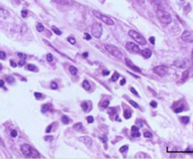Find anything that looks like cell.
I'll list each match as a JSON object with an SVG mask.
<instances>
[{"label": "cell", "mask_w": 193, "mask_h": 159, "mask_svg": "<svg viewBox=\"0 0 193 159\" xmlns=\"http://www.w3.org/2000/svg\"><path fill=\"white\" fill-rule=\"evenodd\" d=\"M92 13H93V15H94L97 19H100L102 22H104L105 24H108V26H112V24H114V22H113L112 19H110L109 17H107L106 15H104V14H102L101 12H96V11H93Z\"/></svg>", "instance_id": "obj_3"}, {"label": "cell", "mask_w": 193, "mask_h": 159, "mask_svg": "<svg viewBox=\"0 0 193 159\" xmlns=\"http://www.w3.org/2000/svg\"><path fill=\"white\" fill-rule=\"evenodd\" d=\"M128 150V146L127 145H125V146H122V148H120V152L121 153H125Z\"/></svg>", "instance_id": "obj_34"}, {"label": "cell", "mask_w": 193, "mask_h": 159, "mask_svg": "<svg viewBox=\"0 0 193 159\" xmlns=\"http://www.w3.org/2000/svg\"><path fill=\"white\" fill-rule=\"evenodd\" d=\"M49 108V105H43L42 106V113H45Z\"/></svg>", "instance_id": "obj_28"}, {"label": "cell", "mask_w": 193, "mask_h": 159, "mask_svg": "<svg viewBox=\"0 0 193 159\" xmlns=\"http://www.w3.org/2000/svg\"><path fill=\"white\" fill-rule=\"evenodd\" d=\"M141 55L145 58H149L152 56V51L150 49H143V50H141Z\"/></svg>", "instance_id": "obj_14"}, {"label": "cell", "mask_w": 193, "mask_h": 159, "mask_svg": "<svg viewBox=\"0 0 193 159\" xmlns=\"http://www.w3.org/2000/svg\"><path fill=\"white\" fill-rule=\"evenodd\" d=\"M50 86H51V88H53V89H57L58 88V84L56 82H54V81L51 82Z\"/></svg>", "instance_id": "obj_33"}, {"label": "cell", "mask_w": 193, "mask_h": 159, "mask_svg": "<svg viewBox=\"0 0 193 159\" xmlns=\"http://www.w3.org/2000/svg\"><path fill=\"white\" fill-rule=\"evenodd\" d=\"M79 140H80L81 142H83L84 144H85L86 146H91V143H92V140H91V137H88V136H84V137H79Z\"/></svg>", "instance_id": "obj_11"}, {"label": "cell", "mask_w": 193, "mask_h": 159, "mask_svg": "<svg viewBox=\"0 0 193 159\" xmlns=\"http://www.w3.org/2000/svg\"><path fill=\"white\" fill-rule=\"evenodd\" d=\"M73 129L76 130V131H78V132H81V131L85 130V127L83 126V124L81 122H77V123L75 124V125H73Z\"/></svg>", "instance_id": "obj_15"}, {"label": "cell", "mask_w": 193, "mask_h": 159, "mask_svg": "<svg viewBox=\"0 0 193 159\" xmlns=\"http://www.w3.org/2000/svg\"><path fill=\"white\" fill-rule=\"evenodd\" d=\"M130 91H132L133 93H134V94H135V95H136V96H138V97H140V94H138V91H136V89H135L134 88H130Z\"/></svg>", "instance_id": "obj_39"}, {"label": "cell", "mask_w": 193, "mask_h": 159, "mask_svg": "<svg viewBox=\"0 0 193 159\" xmlns=\"http://www.w3.org/2000/svg\"><path fill=\"white\" fill-rule=\"evenodd\" d=\"M182 40L186 42H189L191 43L193 42V35L192 32L189 30H185L182 34Z\"/></svg>", "instance_id": "obj_9"}, {"label": "cell", "mask_w": 193, "mask_h": 159, "mask_svg": "<svg viewBox=\"0 0 193 159\" xmlns=\"http://www.w3.org/2000/svg\"><path fill=\"white\" fill-rule=\"evenodd\" d=\"M52 130V125H48L47 128H46V133H50V131Z\"/></svg>", "instance_id": "obj_50"}, {"label": "cell", "mask_w": 193, "mask_h": 159, "mask_svg": "<svg viewBox=\"0 0 193 159\" xmlns=\"http://www.w3.org/2000/svg\"><path fill=\"white\" fill-rule=\"evenodd\" d=\"M13 80H14V78H13L12 76H9V77H8V79H7V81H8L9 83H12V82H13Z\"/></svg>", "instance_id": "obj_46"}, {"label": "cell", "mask_w": 193, "mask_h": 159, "mask_svg": "<svg viewBox=\"0 0 193 159\" xmlns=\"http://www.w3.org/2000/svg\"><path fill=\"white\" fill-rule=\"evenodd\" d=\"M176 113H178V112H182L183 111V107H178V108H176L175 110H174Z\"/></svg>", "instance_id": "obj_51"}, {"label": "cell", "mask_w": 193, "mask_h": 159, "mask_svg": "<svg viewBox=\"0 0 193 159\" xmlns=\"http://www.w3.org/2000/svg\"><path fill=\"white\" fill-rule=\"evenodd\" d=\"M144 137H150V138H152V137H153V135H152L151 132L146 131V132H144Z\"/></svg>", "instance_id": "obj_32"}, {"label": "cell", "mask_w": 193, "mask_h": 159, "mask_svg": "<svg viewBox=\"0 0 193 159\" xmlns=\"http://www.w3.org/2000/svg\"><path fill=\"white\" fill-rule=\"evenodd\" d=\"M46 59H47V61H48V62L53 61V59H54L53 55H52V54H48V55H47V57H46Z\"/></svg>", "instance_id": "obj_29"}, {"label": "cell", "mask_w": 193, "mask_h": 159, "mask_svg": "<svg viewBox=\"0 0 193 159\" xmlns=\"http://www.w3.org/2000/svg\"><path fill=\"white\" fill-rule=\"evenodd\" d=\"M82 87L84 88V89H86V91H89V89L91 88L90 83H89L88 80H84V82H83V84H82Z\"/></svg>", "instance_id": "obj_18"}, {"label": "cell", "mask_w": 193, "mask_h": 159, "mask_svg": "<svg viewBox=\"0 0 193 159\" xmlns=\"http://www.w3.org/2000/svg\"><path fill=\"white\" fill-rule=\"evenodd\" d=\"M108 74H109V71H107V70L103 71V76H108Z\"/></svg>", "instance_id": "obj_52"}, {"label": "cell", "mask_w": 193, "mask_h": 159, "mask_svg": "<svg viewBox=\"0 0 193 159\" xmlns=\"http://www.w3.org/2000/svg\"><path fill=\"white\" fill-rule=\"evenodd\" d=\"M88 55H89V54H88L87 52H86V53H84V54H83V57H84V58H87V57H88Z\"/></svg>", "instance_id": "obj_58"}, {"label": "cell", "mask_w": 193, "mask_h": 159, "mask_svg": "<svg viewBox=\"0 0 193 159\" xmlns=\"http://www.w3.org/2000/svg\"><path fill=\"white\" fill-rule=\"evenodd\" d=\"M138 2H140V4H141V3H142V4H143V3H144V0H138Z\"/></svg>", "instance_id": "obj_59"}, {"label": "cell", "mask_w": 193, "mask_h": 159, "mask_svg": "<svg viewBox=\"0 0 193 159\" xmlns=\"http://www.w3.org/2000/svg\"><path fill=\"white\" fill-rule=\"evenodd\" d=\"M125 62H126V64H127V66L128 67H130L132 70H134V71H136V72H138V73H141V70L138 67H137L136 65H134V64L132 63V61L130 60V59H128V58H126L125 59Z\"/></svg>", "instance_id": "obj_12"}, {"label": "cell", "mask_w": 193, "mask_h": 159, "mask_svg": "<svg viewBox=\"0 0 193 159\" xmlns=\"http://www.w3.org/2000/svg\"><path fill=\"white\" fill-rule=\"evenodd\" d=\"M174 65L177 68H182L184 69L187 66V61L184 58H179V59H176L174 62Z\"/></svg>", "instance_id": "obj_10"}, {"label": "cell", "mask_w": 193, "mask_h": 159, "mask_svg": "<svg viewBox=\"0 0 193 159\" xmlns=\"http://www.w3.org/2000/svg\"><path fill=\"white\" fill-rule=\"evenodd\" d=\"M27 69H28L29 71H31V72H34V71L37 70L36 66H34L33 64H27Z\"/></svg>", "instance_id": "obj_27"}, {"label": "cell", "mask_w": 193, "mask_h": 159, "mask_svg": "<svg viewBox=\"0 0 193 159\" xmlns=\"http://www.w3.org/2000/svg\"><path fill=\"white\" fill-rule=\"evenodd\" d=\"M18 64H19V66H24V59H23V60H20V62Z\"/></svg>", "instance_id": "obj_53"}, {"label": "cell", "mask_w": 193, "mask_h": 159, "mask_svg": "<svg viewBox=\"0 0 193 159\" xmlns=\"http://www.w3.org/2000/svg\"><path fill=\"white\" fill-rule=\"evenodd\" d=\"M151 106H152V107H154V108H155V107H156V106H157V104H156V102H155V101H152V102H151Z\"/></svg>", "instance_id": "obj_47"}, {"label": "cell", "mask_w": 193, "mask_h": 159, "mask_svg": "<svg viewBox=\"0 0 193 159\" xmlns=\"http://www.w3.org/2000/svg\"><path fill=\"white\" fill-rule=\"evenodd\" d=\"M52 138H53L52 137H44V140H51Z\"/></svg>", "instance_id": "obj_54"}, {"label": "cell", "mask_w": 193, "mask_h": 159, "mask_svg": "<svg viewBox=\"0 0 193 159\" xmlns=\"http://www.w3.org/2000/svg\"><path fill=\"white\" fill-rule=\"evenodd\" d=\"M125 81H126L125 79H122V80H121V85H122H122H125Z\"/></svg>", "instance_id": "obj_55"}, {"label": "cell", "mask_w": 193, "mask_h": 159, "mask_svg": "<svg viewBox=\"0 0 193 159\" xmlns=\"http://www.w3.org/2000/svg\"><path fill=\"white\" fill-rule=\"evenodd\" d=\"M4 86V81L3 80H0V88H2Z\"/></svg>", "instance_id": "obj_57"}, {"label": "cell", "mask_w": 193, "mask_h": 159, "mask_svg": "<svg viewBox=\"0 0 193 159\" xmlns=\"http://www.w3.org/2000/svg\"><path fill=\"white\" fill-rule=\"evenodd\" d=\"M129 103H130L131 105H132L133 106H134L135 108H138V104H137L136 102H134L133 100H130V101H129Z\"/></svg>", "instance_id": "obj_38"}, {"label": "cell", "mask_w": 193, "mask_h": 159, "mask_svg": "<svg viewBox=\"0 0 193 159\" xmlns=\"http://www.w3.org/2000/svg\"><path fill=\"white\" fill-rule=\"evenodd\" d=\"M128 34H129V36H130L132 39H134V41L137 42L138 43L141 44V45H145V44H146V42H147L146 40H145L144 37L141 35V34L138 33V32L135 31V30H130L129 32H128Z\"/></svg>", "instance_id": "obj_2"}, {"label": "cell", "mask_w": 193, "mask_h": 159, "mask_svg": "<svg viewBox=\"0 0 193 159\" xmlns=\"http://www.w3.org/2000/svg\"><path fill=\"white\" fill-rule=\"evenodd\" d=\"M153 71H154V73H156L157 76H164L165 74L168 73V68H167L166 66L159 65V66H156Z\"/></svg>", "instance_id": "obj_8"}, {"label": "cell", "mask_w": 193, "mask_h": 159, "mask_svg": "<svg viewBox=\"0 0 193 159\" xmlns=\"http://www.w3.org/2000/svg\"><path fill=\"white\" fill-rule=\"evenodd\" d=\"M68 42H70V43H72V44H76V40H75V38H73V37H69L68 38Z\"/></svg>", "instance_id": "obj_31"}, {"label": "cell", "mask_w": 193, "mask_h": 159, "mask_svg": "<svg viewBox=\"0 0 193 159\" xmlns=\"http://www.w3.org/2000/svg\"><path fill=\"white\" fill-rule=\"evenodd\" d=\"M93 117H91V116H89L88 118H87V122H89V123H92L93 122Z\"/></svg>", "instance_id": "obj_40"}, {"label": "cell", "mask_w": 193, "mask_h": 159, "mask_svg": "<svg viewBox=\"0 0 193 159\" xmlns=\"http://www.w3.org/2000/svg\"><path fill=\"white\" fill-rule=\"evenodd\" d=\"M81 106H82V108L84 109V111H87V110H88V104H87L86 102H84V103H82V105H81Z\"/></svg>", "instance_id": "obj_35"}, {"label": "cell", "mask_w": 193, "mask_h": 159, "mask_svg": "<svg viewBox=\"0 0 193 159\" xmlns=\"http://www.w3.org/2000/svg\"><path fill=\"white\" fill-rule=\"evenodd\" d=\"M9 62H11V66H12V67H13V68H15V67L17 66V65H16V63H15V62H14V61L12 60H12H11V61H9Z\"/></svg>", "instance_id": "obj_49"}, {"label": "cell", "mask_w": 193, "mask_h": 159, "mask_svg": "<svg viewBox=\"0 0 193 159\" xmlns=\"http://www.w3.org/2000/svg\"><path fill=\"white\" fill-rule=\"evenodd\" d=\"M125 47L127 49V51H129L132 54H137V53H138L140 51V47H138L137 44L134 43L133 42H127L126 44H125Z\"/></svg>", "instance_id": "obj_6"}, {"label": "cell", "mask_w": 193, "mask_h": 159, "mask_svg": "<svg viewBox=\"0 0 193 159\" xmlns=\"http://www.w3.org/2000/svg\"><path fill=\"white\" fill-rule=\"evenodd\" d=\"M116 121H117V122H121L120 118H118V117H117V118H116Z\"/></svg>", "instance_id": "obj_60"}, {"label": "cell", "mask_w": 193, "mask_h": 159, "mask_svg": "<svg viewBox=\"0 0 193 159\" xmlns=\"http://www.w3.org/2000/svg\"><path fill=\"white\" fill-rule=\"evenodd\" d=\"M131 132H132V137H138L140 136V131H138V128L136 125L131 127Z\"/></svg>", "instance_id": "obj_13"}, {"label": "cell", "mask_w": 193, "mask_h": 159, "mask_svg": "<svg viewBox=\"0 0 193 159\" xmlns=\"http://www.w3.org/2000/svg\"><path fill=\"white\" fill-rule=\"evenodd\" d=\"M119 76H120V74H119L117 72H114L113 76H111V80H112V81H117L118 79H119Z\"/></svg>", "instance_id": "obj_22"}, {"label": "cell", "mask_w": 193, "mask_h": 159, "mask_svg": "<svg viewBox=\"0 0 193 159\" xmlns=\"http://www.w3.org/2000/svg\"><path fill=\"white\" fill-rule=\"evenodd\" d=\"M84 39H85V40H88V41H89V40H91V36L90 35V34L85 33V34H84Z\"/></svg>", "instance_id": "obj_41"}, {"label": "cell", "mask_w": 193, "mask_h": 159, "mask_svg": "<svg viewBox=\"0 0 193 159\" xmlns=\"http://www.w3.org/2000/svg\"><path fill=\"white\" fill-rule=\"evenodd\" d=\"M156 16L163 24H169L171 23L172 18H171V14L165 11H162V9H156Z\"/></svg>", "instance_id": "obj_1"}, {"label": "cell", "mask_w": 193, "mask_h": 159, "mask_svg": "<svg viewBox=\"0 0 193 159\" xmlns=\"http://www.w3.org/2000/svg\"><path fill=\"white\" fill-rule=\"evenodd\" d=\"M11 136H12V137H17V131H16V130H12V131L11 132Z\"/></svg>", "instance_id": "obj_42"}, {"label": "cell", "mask_w": 193, "mask_h": 159, "mask_svg": "<svg viewBox=\"0 0 193 159\" xmlns=\"http://www.w3.org/2000/svg\"><path fill=\"white\" fill-rule=\"evenodd\" d=\"M27 16V9H24V11H22V17L26 18Z\"/></svg>", "instance_id": "obj_43"}, {"label": "cell", "mask_w": 193, "mask_h": 159, "mask_svg": "<svg viewBox=\"0 0 193 159\" xmlns=\"http://www.w3.org/2000/svg\"><path fill=\"white\" fill-rule=\"evenodd\" d=\"M55 1L60 5H73V4L72 0H55Z\"/></svg>", "instance_id": "obj_16"}, {"label": "cell", "mask_w": 193, "mask_h": 159, "mask_svg": "<svg viewBox=\"0 0 193 159\" xmlns=\"http://www.w3.org/2000/svg\"><path fill=\"white\" fill-rule=\"evenodd\" d=\"M150 1H151V3L154 5L155 7H156L157 9L159 8V4H160L159 0H150Z\"/></svg>", "instance_id": "obj_23"}, {"label": "cell", "mask_w": 193, "mask_h": 159, "mask_svg": "<svg viewBox=\"0 0 193 159\" xmlns=\"http://www.w3.org/2000/svg\"><path fill=\"white\" fill-rule=\"evenodd\" d=\"M108 105H109V101H107H107H105V102L103 103V105H102V106H103L104 107H107Z\"/></svg>", "instance_id": "obj_45"}, {"label": "cell", "mask_w": 193, "mask_h": 159, "mask_svg": "<svg viewBox=\"0 0 193 159\" xmlns=\"http://www.w3.org/2000/svg\"><path fill=\"white\" fill-rule=\"evenodd\" d=\"M0 142H1V143H3V142H2V140H1V138H0Z\"/></svg>", "instance_id": "obj_61"}, {"label": "cell", "mask_w": 193, "mask_h": 159, "mask_svg": "<svg viewBox=\"0 0 193 159\" xmlns=\"http://www.w3.org/2000/svg\"><path fill=\"white\" fill-rule=\"evenodd\" d=\"M34 96H35V98H37V99H41L42 97V94L40 93V92H35L34 93Z\"/></svg>", "instance_id": "obj_36"}, {"label": "cell", "mask_w": 193, "mask_h": 159, "mask_svg": "<svg viewBox=\"0 0 193 159\" xmlns=\"http://www.w3.org/2000/svg\"><path fill=\"white\" fill-rule=\"evenodd\" d=\"M101 140H102V141H104V142H107V137H101Z\"/></svg>", "instance_id": "obj_56"}, {"label": "cell", "mask_w": 193, "mask_h": 159, "mask_svg": "<svg viewBox=\"0 0 193 159\" xmlns=\"http://www.w3.org/2000/svg\"><path fill=\"white\" fill-rule=\"evenodd\" d=\"M69 71H70L71 74H73V76H76V74L77 73V69L75 66H70V67H69Z\"/></svg>", "instance_id": "obj_19"}, {"label": "cell", "mask_w": 193, "mask_h": 159, "mask_svg": "<svg viewBox=\"0 0 193 159\" xmlns=\"http://www.w3.org/2000/svg\"><path fill=\"white\" fill-rule=\"evenodd\" d=\"M131 117H132V112H131V110H129V109L127 108L125 111V118L128 120V119H130Z\"/></svg>", "instance_id": "obj_20"}, {"label": "cell", "mask_w": 193, "mask_h": 159, "mask_svg": "<svg viewBox=\"0 0 193 159\" xmlns=\"http://www.w3.org/2000/svg\"><path fill=\"white\" fill-rule=\"evenodd\" d=\"M150 42H151L152 44H155V42H156V39H155V37H151V38H150Z\"/></svg>", "instance_id": "obj_48"}, {"label": "cell", "mask_w": 193, "mask_h": 159, "mask_svg": "<svg viewBox=\"0 0 193 159\" xmlns=\"http://www.w3.org/2000/svg\"><path fill=\"white\" fill-rule=\"evenodd\" d=\"M21 151L23 153V155L26 157H30L32 155L33 149L30 145H28V144H24L21 147Z\"/></svg>", "instance_id": "obj_7"}, {"label": "cell", "mask_w": 193, "mask_h": 159, "mask_svg": "<svg viewBox=\"0 0 193 159\" xmlns=\"http://www.w3.org/2000/svg\"><path fill=\"white\" fill-rule=\"evenodd\" d=\"M43 29H44L43 24H41V23H39V24H37V30H38L39 32H42V31H43Z\"/></svg>", "instance_id": "obj_25"}, {"label": "cell", "mask_w": 193, "mask_h": 159, "mask_svg": "<svg viewBox=\"0 0 193 159\" xmlns=\"http://www.w3.org/2000/svg\"><path fill=\"white\" fill-rule=\"evenodd\" d=\"M9 12L8 11H6V9H0V16H1L2 18H7L9 17Z\"/></svg>", "instance_id": "obj_17"}, {"label": "cell", "mask_w": 193, "mask_h": 159, "mask_svg": "<svg viewBox=\"0 0 193 159\" xmlns=\"http://www.w3.org/2000/svg\"><path fill=\"white\" fill-rule=\"evenodd\" d=\"M103 33V27L99 23H95L91 27V34L93 35V37L95 38H100L102 36Z\"/></svg>", "instance_id": "obj_5"}, {"label": "cell", "mask_w": 193, "mask_h": 159, "mask_svg": "<svg viewBox=\"0 0 193 159\" xmlns=\"http://www.w3.org/2000/svg\"><path fill=\"white\" fill-rule=\"evenodd\" d=\"M181 122L184 124H187V123H189V117H187V116L181 117Z\"/></svg>", "instance_id": "obj_21"}, {"label": "cell", "mask_w": 193, "mask_h": 159, "mask_svg": "<svg viewBox=\"0 0 193 159\" xmlns=\"http://www.w3.org/2000/svg\"><path fill=\"white\" fill-rule=\"evenodd\" d=\"M17 55H18V57H19V58H22L23 59H26V58H27V57H26V55L23 54V53H17Z\"/></svg>", "instance_id": "obj_44"}, {"label": "cell", "mask_w": 193, "mask_h": 159, "mask_svg": "<svg viewBox=\"0 0 193 159\" xmlns=\"http://www.w3.org/2000/svg\"><path fill=\"white\" fill-rule=\"evenodd\" d=\"M61 122L64 123V124H68L69 122H70V120H69V118L67 116H62L61 117Z\"/></svg>", "instance_id": "obj_24"}, {"label": "cell", "mask_w": 193, "mask_h": 159, "mask_svg": "<svg viewBox=\"0 0 193 159\" xmlns=\"http://www.w3.org/2000/svg\"><path fill=\"white\" fill-rule=\"evenodd\" d=\"M5 58H6V53L0 51V59H5Z\"/></svg>", "instance_id": "obj_37"}, {"label": "cell", "mask_w": 193, "mask_h": 159, "mask_svg": "<svg viewBox=\"0 0 193 159\" xmlns=\"http://www.w3.org/2000/svg\"><path fill=\"white\" fill-rule=\"evenodd\" d=\"M52 30L54 31V33L57 34V35H61V31L59 30L58 28H57L56 27H52Z\"/></svg>", "instance_id": "obj_26"}, {"label": "cell", "mask_w": 193, "mask_h": 159, "mask_svg": "<svg viewBox=\"0 0 193 159\" xmlns=\"http://www.w3.org/2000/svg\"><path fill=\"white\" fill-rule=\"evenodd\" d=\"M106 49L112 55V56L119 58H122V53L120 51V49L117 48L115 45H113V44H106Z\"/></svg>", "instance_id": "obj_4"}, {"label": "cell", "mask_w": 193, "mask_h": 159, "mask_svg": "<svg viewBox=\"0 0 193 159\" xmlns=\"http://www.w3.org/2000/svg\"><path fill=\"white\" fill-rule=\"evenodd\" d=\"M187 76H189V72L187 71V72L184 73V74H183V77H182V81L181 82H184L186 79L187 78Z\"/></svg>", "instance_id": "obj_30"}]
</instances>
